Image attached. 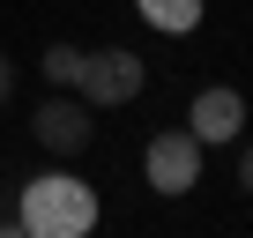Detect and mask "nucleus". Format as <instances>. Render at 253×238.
Returning a JSON list of instances; mask_svg holds the SVG:
<instances>
[{
    "label": "nucleus",
    "instance_id": "f257e3e1",
    "mask_svg": "<svg viewBox=\"0 0 253 238\" xmlns=\"http://www.w3.org/2000/svg\"><path fill=\"white\" fill-rule=\"evenodd\" d=\"M15 231H38V238H82L97 231V186L75 179V171H45L23 186V216Z\"/></svg>",
    "mask_w": 253,
    "mask_h": 238
},
{
    "label": "nucleus",
    "instance_id": "20e7f679",
    "mask_svg": "<svg viewBox=\"0 0 253 238\" xmlns=\"http://www.w3.org/2000/svg\"><path fill=\"white\" fill-rule=\"evenodd\" d=\"M89 97H52V104H38V119H30V127H38V142L52 149V157H82L89 149Z\"/></svg>",
    "mask_w": 253,
    "mask_h": 238
},
{
    "label": "nucleus",
    "instance_id": "39448f33",
    "mask_svg": "<svg viewBox=\"0 0 253 238\" xmlns=\"http://www.w3.org/2000/svg\"><path fill=\"white\" fill-rule=\"evenodd\" d=\"M238 127H246V97H238V89H223V82H216V89H201V97H194V112H186V134H194L201 149H209V142H238Z\"/></svg>",
    "mask_w": 253,
    "mask_h": 238
},
{
    "label": "nucleus",
    "instance_id": "0eeeda50",
    "mask_svg": "<svg viewBox=\"0 0 253 238\" xmlns=\"http://www.w3.org/2000/svg\"><path fill=\"white\" fill-rule=\"evenodd\" d=\"M45 75H52L60 89H75V75H82V52H75V45H45Z\"/></svg>",
    "mask_w": 253,
    "mask_h": 238
},
{
    "label": "nucleus",
    "instance_id": "6e6552de",
    "mask_svg": "<svg viewBox=\"0 0 253 238\" xmlns=\"http://www.w3.org/2000/svg\"><path fill=\"white\" fill-rule=\"evenodd\" d=\"M238 186H246V194H253V149H246V157H238Z\"/></svg>",
    "mask_w": 253,
    "mask_h": 238
},
{
    "label": "nucleus",
    "instance_id": "1a4fd4ad",
    "mask_svg": "<svg viewBox=\"0 0 253 238\" xmlns=\"http://www.w3.org/2000/svg\"><path fill=\"white\" fill-rule=\"evenodd\" d=\"M8 82H15V75H8V52H0V97H8Z\"/></svg>",
    "mask_w": 253,
    "mask_h": 238
},
{
    "label": "nucleus",
    "instance_id": "423d86ee",
    "mask_svg": "<svg viewBox=\"0 0 253 238\" xmlns=\"http://www.w3.org/2000/svg\"><path fill=\"white\" fill-rule=\"evenodd\" d=\"M134 15H142L149 30H171V38H186V30L201 23V0H134Z\"/></svg>",
    "mask_w": 253,
    "mask_h": 238
},
{
    "label": "nucleus",
    "instance_id": "7ed1b4c3",
    "mask_svg": "<svg viewBox=\"0 0 253 238\" xmlns=\"http://www.w3.org/2000/svg\"><path fill=\"white\" fill-rule=\"evenodd\" d=\"M142 171H149V186H157V194H171V201H179V194H194V186H201V142H194L186 127H164V134L142 149Z\"/></svg>",
    "mask_w": 253,
    "mask_h": 238
},
{
    "label": "nucleus",
    "instance_id": "f03ea898",
    "mask_svg": "<svg viewBox=\"0 0 253 238\" xmlns=\"http://www.w3.org/2000/svg\"><path fill=\"white\" fill-rule=\"evenodd\" d=\"M142 82H149V67L126 52V45L82 52V75H75V89H82L89 104H134V97H142Z\"/></svg>",
    "mask_w": 253,
    "mask_h": 238
}]
</instances>
